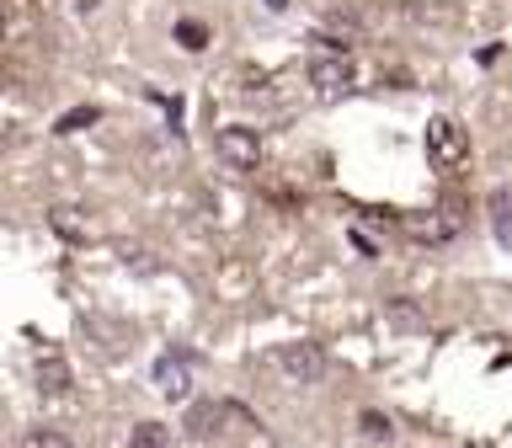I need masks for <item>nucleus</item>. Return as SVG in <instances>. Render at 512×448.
I'll return each mask as SVG.
<instances>
[{
	"label": "nucleus",
	"instance_id": "obj_1",
	"mask_svg": "<svg viewBox=\"0 0 512 448\" xmlns=\"http://www.w3.org/2000/svg\"><path fill=\"white\" fill-rule=\"evenodd\" d=\"M214 155L230 171H256V166H262V139H256V128L230 123V128H219V134H214Z\"/></svg>",
	"mask_w": 512,
	"mask_h": 448
},
{
	"label": "nucleus",
	"instance_id": "obj_2",
	"mask_svg": "<svg viewBox=\"0 0 512 448\" xmlns=\"http://www.w3.org/2000/svg\"><path fill=\"white\" fill-rule=\"evenodd\" d=\"M272 368H283L294 384H315L320 374H326V352L310 347V342H283L278 352H272Z\"/></svg>",
	"mask_w": 512,
	"mask_h": 448
},
{
	"label": "nucleus",
	"instance_id": "obj_3",
	"mask_svg": "<svg viewBox=\"0 0 512 448\" xmlns=\"http://www.w3.org/2000/svg\"><path fill=\"white\" fill-rule=\"evenodd\" d=\"M470 155V144H464V128L454 123V118H432L427 123V160L432 166H459V160Z\"/></svg>",
	"mask_w": 512,
	"mask_h": 448
},
{
	"label": "nucleus",
	"instance_id": "obj_4",
	"mask_svg": "<svg viewBox=\"0 0 512 448\" xmlns=\"http://www.w3.org/2000/svg\"><path fill=\"white\" fill-rule=\"evenodd\" d=\"M406 230H411V240H427V246H438V240H454V235H459V214H454V208L406 214Z\"/></svg>",
	"mask_w": 512,
	"mask_h": 448
},
{
	"label": "nucleus",
	"instance_id": "obj_5",
	"mask_svg": "<svg viewBox=\"0 0 512 448\" xmlns=\"http://www.w3.org/2000/svg\"><path fill=\"white\" fill-rule=\"evenodd\" d=\"M310 86L315 91H347L352 86V59L347 54H320L310 64Z\"/></svg>",
	"mask_w": 512,
	"mask_h": 448
},
{
	"label": "nucleus",
	"instance_id": "obj_6",
	"mask_svg": "<svg viewBox=\"0 0 512 448\" xmlns=\"http://www.w3.org/2000/svg\"><path fill=\"white\" fill-rule=\"evenodd\" d=\"M155 390L166 395V400H187V395H192V379H187V358H182V352H176V358L166 352V358L155 363Z\"/></svg>",
	"mask_w": 512,
	"mask_h": 448
},
{
	"label": "nucleus",
	"instance_id": "obj_7",
	"mask_svg": "<svg viewBox=\"0 0 512 448\" xmlns=\"http://www.w3.org/2000/svg\"><path fill=\"white\" fill-rule=\"evenodd\" d=\"M38 384L48 395H64V390H70V363H64L59 352H43V358H38Z\"/></svg>",
	"mask_w": 512,
	"mask_h": 448
},
{
	"label": "nucleus",
	"instance_id": "obj_8",
	"mask_svg": "<svg viewBox=\"0 0 512 448\" xmlns=\"http://www.w3.org/2000/svg\"><path fill=\"white\" fill-rule=\"evenodd\" d=\"M384 315H390V326H400V331H427V310H416L411 299H390Z\"/></svg>",
	"mask_w": 512,
	"mask_h": 448
},
{
	"label": "nucleus",
	"instance_id": "obj_9",
	"mask_svg": "<svg viewBox=\"0 0 512 448\" xmlns=\"http://www.w3.org/2000/svg\"><path fill=\"white\" fill-rule=\"evenodd\" d=\"M486 208H491V224H496V235H502V240H512V187H496L491 198H486Z\"/></svg>",
	"mask_w": 512,
	"mask_h": 448
},
{
	"label": "nucleus",
	"instance_id": "obj_10",
	"mask_svg": "<svg viewBox=\"0 0 512 448\" xmlns=\"http://www.w3.org/2000/svg\"><path fill=\"white\" fill-rule=\"evenodd\" d=\"M230 411H235V406H219V400H208V406H198V411L187 416V432H192V438H203V432H214Z\"/></svg>",
	"mask_w": 512,
	"mask_h": 448
},
{
	"label": "nucleus",
	"instance_id": "obj_11",
	"mask_svg": "<svg viewBox=\"0 0 512 448\" xmlns=\"http://www.w3.org/2000/svg\"><path fill=\"white\" fill-rule=\"evenodd\" d=\"M208 38H214V32H208V27L198 22V16H182V22H176V43H182L187 54H203Z\"/></svg>",
	"mask_w": 512,
	"mask_h": 448
},
{
	"label": "nucleus",
	"instance_id": "obj_12",
	"mask_svg": "<svg viewBox=\"0 0 512 448\" xmlns=\"http://www.w3.org/2000/svg\"><path fill=\"white\" fill-rule=\"evenodd\" d=\"M128 448H171V427L139 422V427H134V438H128Z\"/></svg>",
	"mask_w": 512,
	"mask_h": 448
},
{
	"label": "nucleus",
	"instance_id": "obj_13",
	"mask_svg": "<svg viewBox=\"0 0 512 448\" xmlns=\"http://www.w3.org/2000/svg\"><path fill=\"white\" fill-rule=\"evenodd\" d=\"M96 118H102V107H70V112L54 123V134H80V128H91Z\"/></svg>",
	"mask_w": 512,
	"mask_h": 448
},
{
	"label": "nucleus",
	"instance_id": "obj_14",
	"mask_svg": "<svg viewBox=\"0 0 512 448\" xmlns=\"http://www.w3.org/2000/svg\"><path fill=\"white\" fill-rule=\"evenodd\" d=\"M358 427H363V438H374V443H390V438H395V422H390L384 411H363Z\"/></svg>",
	"mask_w": 512,
	"mask_h": 448
},
{
	"label": "nucleus",
	"instance_id": "obj_15",
	"mask_svg": "<svg viewBox=\"0 0 512 448\" xmlns=\"http://www.w3.org/2000/svg\"><path fill=\"white\" fill-rule=\"evenodd\" d=\"M22 448H70V438L54 432V427H38V432H27V438H22Z\"/></svg>",
	"mask_w": 512,
	"mask_h": 448
},
{
	"label": "nucleus",
	"instance_id": "obj_16",
	"mask_svg": "<svg viewBox=\"0 0 512 448\" xmlns=\"http://www.w3.org/2000/svg\"><path fill=\"white\" fill-rule=\"evenodd\" d=\"M54 230H59V235H70V240L80 235V219H75V208H54Z\"/></svg>",
	"mask_w": 512,
	"mask_h": 448
},
{
	"label": "nucleus",
	"instance_id": "obj_17",
	"mask_svg": "<svg viewBox=\"0 0 512 448\" xmlns=\"http://www.w3.org/2000/svg\"><path fill=\"white\" fill-rule=\"evenodd\" d=\"M70 6H75V11H96V0H70Z\"/></svg>",
	"mask_w": 512,
	"mask_h": 448
},
{
	"label": "nucleus",
	"instance_id": "obj_18",
	"mask_svg": "<svg viewBox=\"0 0 512 448\" xmlns=\"http://www.w3.org/2000/svg\"><path fill=\"white\" fill-rule=\"evenodd\" d=\"M288 6V0H267V11H283Z\"/></svg>",
	"mask_w": 512,
	"mask_h": 448
}]
</instances>
